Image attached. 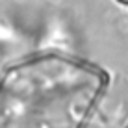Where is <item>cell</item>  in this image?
<instances>
[{
  "instance_id": "obj_1",
  "label": "cell",
  "mask_w": 128,
  "mask_h": 128,
  "mask_svg": "<svg viewBox=\"0 0 128 128\" xmlns=\"http://www.w3.org/2000/svg\"><path fill=\"white\" fill-rule=\"evenodd\" d=\"M106 89L96 65L35 54L0 76V128H84Z\"/></svg>"
},
{
  "instance_id": "obj_2",
  "label": "cell",
  "mask_w": 128,
  "mask_h": 128,
  "mask_svg": "<svg viewBox=\"0 0 128 128\" xmlns=\"http://www.w3.org/2000/svg\"><path fill=\"white\" fill-rule=\"evenodd\" d=\"M121 2H122V4H128V0H121Z\"/></svg>"
}]
</instances>
